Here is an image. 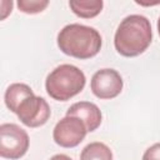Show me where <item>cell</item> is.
I'll return each mask as SVG.
<instances>
[{"mask_svg":"<svg viewBox=\"0 0 160 160\" xmlns=\"http://www.w3.org/2000/svg\"><path fill=\"white\" fill-rule=\"evenodd\" d=\"M142 160H160V142L148 148L142 155Z\"/></svg>","mask_w":160,"mask_h":160,"instance_id":"4fadbf2b","label":"cell"},{"mask_svg":"<svg viewBox=\"0 0 160 160\" xmlns=\"http://www.w3.org/2000/svg\"><path fill=\"white\" fill-rule=\"evenodd\" d=\"M1 19L4 20L9 12H11V9H12V1H1Z\"/></svg>","mask_w":160,"mask_h":160,"instance_id":"5bb4252c","label":"cell"},{"mask_svg":"<svg viewBox=\"0 0 160 160\" xmlns=\"http://www.w3.org/2000/svg\"><path fill=\"white\" fill-rule=\"evenodd\" d=\"M151 40L152 31L149 19L132 14L122 19L119 24L114 36V45L120 55L135 58L150 46Z\"/></svg>","mask_w":160,"mask_h":160,"instance_id":"6da1fadb","label":"cell"},{"mask_svg":"<svg viewBox=\"0 0 160 160\" xmlns=\"http://www.w3.org/2000/svg\"><path fill=\"white\" fill-rule=\"evenodd\" d=\"M18 8L20 11L25 14H38L45 10V8L49 5L48 0H19Z\"/></svg>","mask_w":160,"mask_h":160,"instance_id":"7c38bea8","label":"cell"},{"mask_svg":"<svg viewBox=\"0 0 160 160\" xmlns=\"http://www.w3.org/2000/svg\"><path fill=\"white\" fill-rule=\"evenodd\" d=\"M28 132L16 124L6 122L0 125V156L16 160L22 158L29 149Z\"/></svg>","mask_w":160,"mask_h":160,"instance_id":"277c9868","label":"cell"},{"mask_svg":"<svg viewBox=\"0 0 160 160\" xmlns=\"http://www.w3.org/2000/svg\"><path fill=\"white\" fill-rule=\"evenodd\" d=\"M88 129L82 120L66 115L54 128L52 139L61 148H75L86 136Z\"/></svg>","mask_w":160,"mask_h":160,"instance_id":"5b68a950","label":"cell"},{"mask_svg":"<svg viewBox=\"0 0 160 160\" xmlns=\"http://www.w3.org/2000/svg\"><path fill=\"white\" fill-rule=\"evenodd\" d=\"M158 31H159V35H160V18L158 20Z\"/></svg>","mask_w":160,"mask_h":160,"instance_id":"2e32d148","label":"cell"},{"mask_svg":"<svg viewBox=\"0 0 160 160\" xmlns=\"http://www.w3.org/2000/svg\"><path fill=\"white\" fill-rule=\"evenodd\" d=\"M69 6L71 11L82 19H91L98 16L104 6V2L101 0H86V1H69Z\"/></svg>","mask_w":160,"mask_h":160,"instance_id":"30bf717a","label":"cell"},{"mask_svg":"<svg viewBox=\"0 0 160 160\" xmlns=\"http://www.w3.org/2000/svg\"><path fill=\"white\" fill-rule=\"evenodd\" d=\"M122 78L114 69H100L98 70L90 82L92 94L99 99H114L122 90Z\"/></svg>","mask_w":160,"mask_h":160,"instance_id":"52a82bcc","label":"cell"},{"mask_svg":"<svg viewBox=\"0 0 160 160\" xmlns=\"http://www.w3.org/2000/svg\"><path fill=\"white\" fill-rule=\"evenodd\" d=\"M16 115L25 126L39 128L46 124L51 115V110L44 98L32 95L20 104Z\"/></svg>","mask_w":160,"mask_h":160,"instance_id":"8992f818","label":"cell"},{"mask_svg":"<svg viewBox=\"0 0 160 160\" xmlns=\"http://www.w3.org/2000/svg\"><path fill=\"white\" fill-rule=\"evenodd\" d=\"M50 160H72V159H71L70 156L65 155V154H56V155L51 156Z\"/></svg>","mask_w":160,"mask_h":160,"instance_id":"9a60e30c","label":"cell"},{"mask_svg":"<svg viewBox=\"0 0 160 160\" xmlns=\"http://www.w3.org/2000/svg\"><path fill=\"white\" fill-rule=\"evenodd\" d=\"M32 95H35V94L29 85L22 84V82H14L5 91V95H4L5 105L10 111L16 114L20 104L25 99H28Z\"/></svg>","mask_w":160,"mask_h":160,"instance_id":"9c48e42d","label":"cell"},{"mask_svg":"<svg viewBox=\"0 0 160 160\" xmlns=\"http://www.w3.org/2000/svg\"><path fill=\"white\" fill-rule=\"evenodd\" d=\"M86 82L85 74L75 65L62 64L56 66L45 80V89L50 98L66 101L81 92Z\"/></svg>","mask_w":160,"mask_h":160,"instance_id":"3957f363","label":"cell"},{"mask_svg":"<svg viewBox=\"0 0 160 160\" xmlns=\"http://www.w3.org/2000/svg\"><path fill=\"white\" fill-rule=\"evenodd\" d=\"M66 115L76 116L80 120H82V122L85 124L88 129V132L95 131L100 126L101 119H102L101 111L98 108V105L90 101H79V102L72 104L68 109Z\"/></svg>","mask_w":160,"mask_h":160,"instance_id":"ba28073f","label":"cell"},{"mask_svg":"<svg viewBox=\"0 0 160 160\" xmlns=\"http://www.w3.org/2000/svg\"><path fill=\"white\" fill-rule=\"evenodd\" d=\"M101 44L100 32L91 26L81 24H69L58 34L59 49L65 55L81 60L94 58L100 51Z\"/></svg>","mask_w":160,"mask_h":160,"instance_id":"7a4b0ae2","label":"cell"},{"mask_svg":"<svg viewBox=\"0 0 160 160\" xmlns=\"http://www.w3.org/2000/svg\"><path fill=\"white\" fill-rule=\"evenodd\" d=\"M80 160H112V152L104 142L95 141L88 144L82 149Z\"/></svg>","mask_w":160,"mask_h":160,"instance_id":"8fae6325","label":"cell"}]
</instances>
